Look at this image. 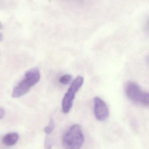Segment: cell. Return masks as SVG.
I'll use <instances>...</instances> for the list:
<instances>
[{"label": "cell", "instance_id": "obj_1", "mask_svg": "<svg viewBox=\"0 0 149 149\" xmlns=\"http://www.w3.org/2000/svg\"><path fill=\"white\" fill-rule=\"evenodd\" d=\"M41 74L39 69L33 68L25 72L23 79L14 87L12 93L13 98H19L29 92L32 87L39 82Z\"/></svg>", "mask_w": 149, "mask_h": 149}, {"label": "cell", "instance_id": "obj_2", "mask_svg": "<svg viewBox=\"0 0 149 149\" xmlns=\"http://www.w3.org/2000/svg\"><path fill=\"white\" fill-rule=\"evenodd\" d=\"M85 137L81 126L74 124L64 133L62 144L65 149H80L84 143Z\"/></svg>", "mask_w": 149, "mask_h": 149}, {"label": "cell", "instance_id": "obj_3", "mask_svg": "<svg viewBox=\"0 0 149 149\" xmlns=\"http://www.w3.org/2000/svg\"><path fill=\"white\" fill-rule=\"evenodd\" d=\"M84 78L78 76L72 82L71 86L66 93L62 102V111L64 113H69L73 105L75 94L82 86Z\"/></svg>", "mask_w": 149, "mask_h": 149}, {"label": "cell", "instance_id": "obj_4", "mask_svg": "<svg viewBox=\"0 0 149 149\" xmlns=\"http://www.w3.org/2000/svg\"><path fill=\"white\" fill-rule=\"evenodd\" d=\"M126 95L129 98L134 102L141 104L144 98L146 92H143L140 86L136 82L128 81L125 87Z\"/></svg>", "mask_w": 149, "mask_h": 149}, {"label": "cell", "instance_id": "obj_5", "mask_svg": "<svg viewBox=\"0 0 149 149\" xmlns=\"http://www.w3.org/2000/svg\"><path fill=\"white\" fill-rule=\"evenodd\" d=\"M94 102V113L96 119L100 121L106 120L109 116V112L106 102L99 97H95Z\"/></svg>", "mask_w": 149, "mask_h": 149}, {"label": "cell", "instance_id": "obj_6", "mask_svg": "<svg viewBox=\"0 0 149 149\" xmlns=\"http://www.w3.org/2000/svg\"><path fill=\"white\" fill-rule=\"evenodd\" d=\"M19 139L18 134L15 132L9 133L3 138L2 142L4 145L8 147L14 146L17 142Z\"/></svg>", "mask_w": 149, "mask_h": 149}, {"label": "cell", "instance_id": "obj_7", "mask_svg": "<svg viewBox=\"0 0 149 149\" xmlns=\"http://www.w3.org/2000/svg\"><path fill=\"white\" fill-rule=\"evenodd\" d=\"M72 79V76L71 74H64L59 78V81L60 83L64 85L69 84Z\"/></svg>", "mask_w": 149, "mask_h": 149}, {"label": "cell", "instance_id": "obj_8", "mask_svg": "<svg viewBox=\"0 0 149 149\" xmlns=\"http://www.w3.org/2000/svg\"><path fill=\"white\" fill-rule=\"evenodd\" d=\"M55 128V124L53 120H51L49 124L43 130L47 134H50L54 130Z\"/></svg>", "mask_w": 149, "mask_h": 149}, {"label": "cell", "instance_id": "obj_9", "mask_svg": "<svg viewBox=\"0 0 149 149\" xmlns=\"http://www.w3.org/2000/svg\"><path fill=\"white\" fill-rule=\"evenodd\" d=\"M53 145L52 141L48 138H46L45 141L44 146L45 149H51Z\"/></svg>", "mask_w": 149, "mask_h": 149}, {"label": "cell", "instance_id": "obj_10", "mask_svg": "<svg viewBox=\"0 0 149 149\" xmlns=\"http://www.w3.org/2000/svg\"><path fill=\"white\" fill-rule=\"evenodd\" d=\"M5 114V109H4L3 108L1 107L0 108V119L2 120L3 117L4 116Z\"/></svg>", "mask_w": 149, "mask_h": 149}, {"label": "cell", "instance_id": "obj_11", "mask_svg": "<svg viewBox=\"0 0 149 149\" xmlns=\"http://www.w3.org/2000/svg\"><path fill=\"white\" fill-rule=\"evenodd\" d=\"M145 30L148 32H149V19H148V21L146 22V24H145Z\"/></svg>", "mask_w": 149, "mask_h": 149}, {"label": "cell", "instance_id": "obj_12", "mask_svg": "<svg viewBox=\"0 0 149 149\" xmlns=\"http://www.w3.org/2000/svg\"><path fill=\"white\" fill-rule=\"evenodd\" d=\"M0 38H1V41L3 40V36L1 34V36H0Z\"/></svg>", "mask_w": 149, "mask_h": 149}, {"label": "cell", "instance_id": "obj_13", "mask_svg": "<svg viewBox=\"0 0 149 149\" xmlns=\"http://www.w3.org/2000/svg\"><path fill=\"white\" fill-rule=\"evenodd\" d=\"M147 62H148V63L149 64V55L148 56V58H147Z\"/></svg>", "mask_w": 149, "mask_h": 149}]
</instances>
